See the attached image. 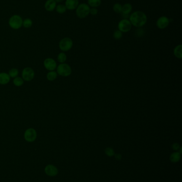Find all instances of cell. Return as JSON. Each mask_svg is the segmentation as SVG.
Masks as SVG:
<instances>
[{"label": "cell", "mask_w": 182, "mask_h": 182, "mask_svg": "<svg viewBox=\"0 0 182 182\" xmlns=\"http://www.w3.org/2000/svg\"><path fill=\"white\" fill-rule=\"evenodd\" d=\"M37 137V133L35 129L29 128L27 129L24 133V138L28 142H33Z\"/></svg>", "instance_id": "obj_8"}, {"label": "cell", "mask_w": 182, "mask_h": 182, "mask_svg": "<svg viewBox=\"0 0 182 182\" xmlns=\"http://www.w3.org/2000/svg\"><path fill=\"white\" fill-rule=\"evenodd\" d=\"M122 36H123V33H122L118 29L116 30L113 33V38L115 40H120L122 38Z\"/></svg>", "instance_id": "obj_27"}, {"label": "cell", "mask_w": 182, "mask_h": 182, "mask_svg": "<svg viewBox=\"0 0 182 182\" xmlns=\"http://www.w3.org/2000/svg\"><path fill=\"white\" fill-rule=\"evenodd\" d=\"M45 173H46L47 175L50 176H55L57 175L58 174V169L57 168L53 166V165H49L46 166L45 168Z\"/></svg>", "instance_id": "obj_12"}, {"label": "cell", "mask_w": 182, "mask_h": 182, "mask_svg": "<svg viewBox=\"0 0 182 182\" xmlns=\"http://www.w3.org/2000/svg\"><path fill=\"white\" fill-rule=\"evenodd\" d=\"M114 158L118 161H120V160L122 159V155L120 154H114Z\"/></svg>", "instance_id": "obj_30"}, {"label": "cell", "mask_w": 182, "mask_h": 182, "mask_svg": "<svg viewBox=\"0 0 182 182\" xmlns=\"http://www.w3.org/2000/svg\"><path fill=\"white\" fill-rule=\"evenodd\" d=\"M90 7L87 3L79 4L75 9V13L80 19H84L90 14Z\"/></svg>", "instance_id": "obj_2"}, {"label": "cell", "mask_w": 182, "mask_h": 182, "mask_svg": "<svg viewBox=\"0 0 182 182\" xmlns=\"http://www.w3.org/2000/svg\"><path fill=\"white\" fill-rule=\"evenodd\" d=\"M22 17L18 15H14L10 17L8 21V24L11 28L18 30L22 26Z\"/></svg>", "instance_id": "obj_3"}, {"label": "cell", "mask_w": 182, "mask_h": 182, "mask_svg": "<svg viewBox=\"0 0 182 182\" xmlns=\"http://www.w3.org/2000/svg\"><path fill=\"white\" fill-rule=\"evenodd\" d=\"M132 25L129 19H122L118 23V27L119 31L122 33L129 32L132 28Z\"/></svg>", "instance_id": "obj_6"}, {"label": "cell", "mask_w": 182, "mask_h": 182, "mask_svg": "<svg viewBox=\"0 0 182 182\" xmlns=\"http://www.w3.org/2000/svg\"><path fill=\"white\" fill-rule=\"evenodd\" d=\"M181 158V154L179 152H175L171 154L169 157L170 160L173 163H176L179 162Z\"/></svg>", "instance_id": "obj_16"}, {"label": "cell", "mask_w": 182, "mask_h": 182, "mask_svg": "<svg viewBox=\"0 0 182 182\" xmlns=\"http://www.w3.org/2000/svg\"><path fill=\"white\" fill-rule=\"evenodd\" d=\"M56 6L57 3L55 2V0H46L44 4V8L48 12L54 11Z\"/></svg>", "instance_id": "obj_13"}, {"label": "cell", "mask_w": 182, "mask_h": 182, "mask_svg": "<svg viewBox=\"0 0 182 182\" xmlns=\"http://www.w3.org/2000/svg\"><path fill=\"white\" fill-rule=\"evenodd\" d=\"M87 2V4L89 7L97 8L101 5V0H88Z\"/></svg>", "instance_id": "obj_18"}, {"label": "cell", "mask_w": 182, "mask_h": 182, "mask_svg": "<svg viewBox=\"0 0 182 182\" xmlns=\"http://www.w3.org/2000/svg\"><path fill=\"white\" fill-rule=\"evenodd\" d=\"M98 12V9L96 8H91L90 9V14L92 15H96Z\"/></svg>", "instance_id": "obj_29"}, {"label": "cell", "mask_w": 182, "mask_h": 182, "mask_svg": "<svg viewBox=\"0 0 182 182\" xmlns=\"http://www.w3.org/2000/svg\"><path fill=\"white\" fill-rule=\"evenodd\" d=\"M44 68L49 71H54L57 68V63L54 59L48 58L43 62Z\"/></svg>", "instance_id": "obj_10"}, {"label": "cell", "mask_w": 182, "mask_h": 182, "mask_svg": "<svg viewBox=\"0 0 182 182\" xmlns=\"http://www.w3.org/2000/svg\"><path fill=\"white\" fill-rule=\"evenodd\" d=\"M57 76L58 74L56 71H50L46 75V78L49 81H53L57 78Z\"/></svg>", "instance_id": "obj_19"}, {"label": "cell", "mask_w": 182, "mask_h": 182, "mask_svg": "<svg viewBox=\"0 0 182 182\" xmlns=\"http://www.w3.org/2000/svg\"><path fill=\"white\" fill-rule=\"evenodd\" d=\"M22 76L24 81H32L35 77V72L32 68L26 67L22 70Z\"/></svg>", "instance_id": "obj_7"}, {"label": "cell", "mask_w": 182, "mask_h": 182, "mask_svg": "<svg viewBox=\"0 0 182 182\" xmlns=\"http://www.w3.org/2000/svg\"><path fill=\"white\" fill-rule=\"evenodd\" d=\"M57 60H58V61L61 64L65 63L67 60V56H66V54L64 52L60 53L57 56Z\"/></svg>", "instance_id": "obj_23"}, {"label": "cell", "mask_w": 182, "mask_h": 182, "mask_svg": "<svg viewBox=\"0 0 182 182\" xmlns=\"http://www.w3.org/2000/svg\"><path fill=\"white\" fill-rule=\"evenodd\" d=\"M122 5H121L120 3H116L115 4H114L113 7V11L115 13H121V11H122Z\"/></svg>", "instance_id": "obj_25"}, {"label": "cell", "mask_w": 182, "mask_h": 182, "mask_svg": "<svg viewBox=\"0 0 182 182\" xmlns=\"http://www.w3.org/2000/svg\"><path fill=\"white\" fill-rule=\"evenodd\" d=\"M129 20L132 26L137 28H140L146 24L147 15L143 11H136L130 15Z\"/></svg>", "instance_id": "obj_1"}, {"label": "cell", "mask_w": 182, "mask_h": 182, "mask_svg": "<svg viewBox=\"0 0 182 182\" xmlns=\"http://www.w3.org/2000/svg\"><path fill=\"white\" fill-rule=\"evenodd\" d=\"M104 151H105L106 155L108 157H112L113 156H114V154H115L114 150L111 147H106Z\"/></svg>", "instance_id": "obj_26"}, {"label": "cell", "mask_w": 182, "mask_h": 182, "mask_svg": "<svg viewBox=\"0 0 182 182\" xmlns=\"http://www.w3.org/2000/svg\"><path fill=\"white\" fill-rule=\"evenodd\" d=\"M18 74H19V71L17 69H16V68H12L9 70V73H8L10 78L11 77V78H14L17 77Z\"/></svg>", "instance_id": "obj_24"}, {"label": "cell", "mask_w": 182, "mask_h": 182, "mask_svg": "<svg viewBox=\"0 0 182 182\" xmlns=\"http://www.w3.org/2000/svg\"><path fill=\"white\" fill-rule=\"evenodd\" d=\"M55 2L57 3H62L64 0H55Z\"/></svg>", "instance_id": "obj_31"}, {"label": "cell", "mask_w": 182, "mask_h": 182, "mask_svg": "<svg viewBox=\"0 0 182 182\" xmlns=\"http://www.w3.org/2000/svg\"><path fill=\"white\" fill-rule=\"evenodd\" d=\"M173 54L176 57L181 59L182 58V45L181 44L176 46L173 50Z\"/></svg>", "instance_id": "obj_17"}, {"label": "cell", "mask_w": 182, "mask_h": 182, "mask_svg": "<svg viewBox=\"0 0 182 182\" xmlns=\"http://www.w3.org/2000/svg\"><path fill=\"white\" fill-rule=\"evenodd\" d=\"M10 81V77L9 74L6 72H1L0 73V84L1 85H6L9 83Z\"/></svg>", "instance_id": "obj_14"}, {"label": "cell", "mask_w": 182, "mask_h": 182, "mask_svg": "<svg viewBox=\"0 0 182 182\" xmlns=\"http://www.w3.org/2000/svg\"><path fill=\"white\" fill-rule=\"evenodd\" d=\"M72 68L68 64H60L57 67V73L58 75L63 77H68L72 74Z\"/></svg>", "instance_id": "obj_4"}, {"label": "cell", "mask_w": 182, "mask_h": 182, "mask_svg": "<svg viewBox=\"0 0 182 182\" xmlns=\"http://www.w3.org/2000/svg\"><path fill=\"white\" fill-rule=\"evenodd\" d=\"M79 5V0H66L65 3L66 9L68 10H75Z\"/></svg>", "instance_id": "obj_11"}, {"label": "cell", "mask_w": 182, "mask_h": 182, "mask_svg": "<svg viewBox=\"0 0 182 182\" xmlns=\"http://www.w3.org/2000/svg\"><path fill=\"white\" fill-rule=\"evenodd\" d=\"M13 83L15 86L20 87L24 84V81L21 77H16L13 79Z\"/></svg>", "instance_id": "obj_22"}, {"label": "cell", "mask_w": 182, "mask_h": 182, "mask_svg": "<svg viewBox=\"0 0 182 182\" xmlns=\"http://www.w3.org/2000/svg\"><path fill=\"white\" fill-rule=\"evenodd\" d=\"M180 146L178 143H174L171 145L172 149L175 150V151H178L180 149Z\"/></svg>", "instance_id": "obj_28"}, {"label": "cell", "mask_w": 182, "mask_h": 182, "mask_svg": "<svg viewBox=\"0 0 182 182\" xmlns=\"http://www.w3.org/2000/svg\"><path fill=\"white\" fill-rule=\"evenodd\" d=\"M73 42L72 40L69 38H64L60 41L59 48L60 50L63 52H67L72 48Z\"/></svg>", "instance_id": "obj_5"}, {"label": "cell", "mask_w": 182, "mask_h": 182, "mask_svg": "<svg viewBox=\"0 0 182 182\" xmlns=\"http://www.w3.org/2000/svg\"><path fill=\"white\" fill-rule=\"evenodd\" d=\"M132 6L130 3H125L122 5V11L121 13L122 14H127V15H130V13L132 12Z\"/></svg>", "instance_id": "obj_15"}, {"label": "cell", "mask_w": 182, "mask_h": 182, "mask_svg": "<svg viewBox=\"0 0 182 182\" xmlns=\"http://www.w3.org/2000/svg\"><path fill=\"white\" fill-rule=\"evenodd\" d=\"M55 10L57 13H59V14H64L67 11V9H66L65 5H62V4L57 5Z\"/></svg>", "instance_id": "obj_20"}, {"label": "cell", "mask_w": 182, "mask_h": 182, "mask_svg": "<svg viewBox=\"0 0 182 182\" xmlns=\"http://www.w3.org/2000/svg\"><path fill=\"white\" fill-rule=\"evenodd\" d=\"M33 21L30 18H26L22 22V26L25 28H29L33 25Z\"/></svg>", "instance_id": "obj_21"}, {"label": "cell", "mask_w": 182, "mask_h": 182, "mask_svg": "<svg viewBox=\"0 0 182 182\" xmlns=\"http://www.w3.org/2000/svg\"><path fill=\"white\" fill-rule=\"evenodd\" d=\"M170 20L166 16H161L159 18L156 22V25L158 28L164 29L169 26Z\"/></svg>", "instance_id": "obj_9"}]
</instances>
